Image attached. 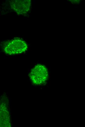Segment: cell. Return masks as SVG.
I'll return each instance as SVG.
<instances>
[{
    "label": "cell",
    "mask_w": 85,
    "mask_h": 127,
    "mask_svg": "<svg viewBox=\"0 0 85 127\" xmlns=\"http://www.w3.org/2000/svg\"><path fill=\"white\" fill-rule=\"evenodd\" d=\"M68 4V2H67L66 3V4Z\"/></svg>",
    "instance_id": "cell-4"
},
{
    "label": "cell",
    "mask_w": 85,
    "mask_h": 127,
    "mask_svg": "<svg viewBox=\"0 0 85 127\" xmlns=\"http://www.w3.org/2000/svg\"><path fill=\"white\" fill-rule=\"evenodd\" d=\"M47 69L44 65L38 64L31 70L30 77L32 81L36 84L41 85L45 83L48 77Z\"/></svg>",
    "instance_id": "cell-2"
},
{
    "label": "cell",
    "mask_w": 85,
    "mask_h": 127,
    "mask_svg": "<svg viewBox=\"0 0 85 127\" xmlns=\"http://www.w3.org/2000/svg\"><path fill=\"white\" fill-rule=\"evenodd\" d=\"M1 46L3 52L9 55L20 54L27 50L28 45L22 39L15 37L3 42Z\"/></svg>",
    "instance_id": "cell-1"
},
{
    "label": "cell",
    "mask_w": 85,
    "mask_h": 127,
    "mask_svg": "<svg viewBox=\"0 0 85 127\" xmlns=\"http://www.w3.org/2000/svg\"><path fill=\"white\" fill-rule=\"evenodd\" d=\"M12 9L18 15H24L30 9V0H13L10 3Z\"/></svg>",
    "instance_id": "cell-3"
}]
</instances>
